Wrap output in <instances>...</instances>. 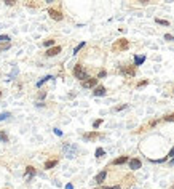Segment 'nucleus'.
Returning a JSON list of instances; mask_svg holds the SVG:
<instances>
[{
    "label": "nucleus",
    "mask_w": 174,
    "mask_h": 189,
    "mask_svg": "<svg viewBox=\"0 0 174 189\" xmlns=\"http://www.w3.org/2000/svg\"><path fill=\"white\" fill-rule=\"evenodd\" d=\"M128 48H130V40H126V38H120V40H117L114 45H112V51L120 53V51L128 50Z\"/></svg>",
    "instance_id": "obj_1"
},
{
    "label": "nucleus",
    "mask_w": 174,
    "mask_h": 189,
    "mask_svg": "<svg viewBox=\"0 0 174 189\" xmlns=\"http://www.w3.org/2000/svg\"><path fill=\"white\" fill-rule=\"evenodd\" d=\"M74 75L77 77L78 80H82V82H85L86 79H89V77H88V72H86V69L83 68L82 64H77L75 68H74Z\"/></svg>",
    "instance_id": "obj_2"
},
{
    "label": "nucleus",
    "mask_w": 174,
    "mask_h": 189,
    "mask_svg": "<svg viewBox=\"0 0 174 189\" xmlns=\"http://www.w3.org/2000/svg\"><path fill=\"white\" fill-rule=\"evenodd\" d=\"M64 152L67 157H75V154L78 152V146H75V144H64Z\"/></svg>",
    "instance_id": "obj_3"
},
{
    "label": "nucleus",
    "mask_w": 174,
    "mask_h": 189,
    "mask_svg": "<svg viewBox=\"0 0 174 189\" xmlns=\"http://www.w3.org/2000/svg\"><path fill=\"white\" fill-rule=\"evenodd\" d=\"M118 71H120V74L126 75V77H134L136 75V68H134V66H121Z\"/></svg>",
    "instance_id": "obj_4"
},
{
    "label": "nucleus",
    "mask_w": 174,
    "mask_h": 189,
    "mask_svg": "<svg viewBox=\"0 0 174 189\" xmlns=\"http://www.w3.org/2000/svg\"><path fill=\"white\" fill-rule=\"evenodd\" d=\"M48 15H50V18L54 19V21H63V13L59 12V10H56V8H50L48 10Z\"/></svg>",
    "instance_id": "obj_5"
},
{
    "label": "nucleus",
    "mask_w": 174,
    "mask_h": 189,
    "mask_svg": "<svg viewBox=\"0 0 174 189\" xmlns=\"http://www.w3.org/2000/svg\"><path fill=\"white\" fill-rule=\"evenodd\" d=\"M96 85H98V77H89V79H86L85 82H82L83 88H94Z\"/></svg>",
    "instance_id": "obj_6"
},
{
    "label": "nucleus",
    "mask_w": 174,
    "mask_h": 189,
    "mask_svg": "<svg viewBox=\"0 0 174 189\" xmlns=\"http://www.w3.org/2000/svg\"><path fill=\"white\" fill-rule=\"evenodd\" d=\"M96 138H102V135L98 131H89V133H83V140L85 141H93L96 140Z\"/></svg>",
    "instance_id": "obj_7"
},
{
    "label": "nucleus",
    "mask_w": 174,
    "mask_h": 189,
    "mask_svg": "<svg viewBox=\"0 0 174 189\" xmlns=\"http://www.w3.org/2000/svg\"><path fill=\"white\" fill-rule=\"evenodd\" d=\"M61 50H63L61 47H51V48H48V50H47V53H45V55L51 58V56H56V55H59V53H61Z\"/></svg>",
    "instance_id": "obj_8"
},
{
    "label": "nucleus",
    "mask_w": 174,
    "mask_h": 189,
    "mask_svg": "<svg viewBox=\"0 0 174 189\" xmlns=\"http://www.w3.org/2000/svg\"><path fill=\"white\" fill-rule=\"evenodd\" d=\"M105 176H107V171L102 170V171H99V173L96 175V178H94V181L98 183V184H102V183L105 181Z\"/></svg>",
    "instance_id": "obj_9"
},
{
    "label": "nucleus",
    "mask_w": 174,
    "mask_h": 189,
    "mask_svg": "<svg viewBox=\"0 0 174 189\" xmlns=\"http://www.w3.org/2000/svg\"><path fill=\"white\" fill-rule=\"evenodd\" d=\"M35 173H37V171H35V168H34V167H27V168H26V178H27V181H29V180H32V178L34 176H35Z\"/></svg>",
    "instance_id": "obj_10"
},
{
    "label": "nucleus",
    "mask_w": 174,
    "mask_h": 189,
    "mask_svg": "<svg viewBox=\"0 0 174 189\" xmlns=\"http://www.w3.org/2000/svg\"><path fill=\"white\" fill-rule=\"evenodd\" d=\"M141 160H139V159H131L130 160V168L131 170H137V168H141Z\"/></svg>",
    "instance_id": "obj_11"
},
{
    "label": "nucleus",
    "mask_w": 174,
    "mask_h": 189,
    "mask_svg": "<svg viewBox=\"0 0 174 189\" xmlns=\"http://www.w3.org/2000/svg\"><path fill=\"white\" fill-rule=\"evenodd\" d=\"M93 94H94V96H104V94H105V88L104 87H96V88H94V91H93Z\"/></svg>",
    "instance_id": "obj_12"
},
{
    "label": "nucleus",
    "mask_w": 174,
    "mask_h": 189,
    "mask_svg": "<svg viewBox=\"0 0 174 189\" xmlns=\"http://www.w3.org/2000/svg\"><path fill=\"white\" fill-rule=\"evenodd\" d=\"M56 164H58V159L47 160V162H45V168H47V170H50V168H53V167H56Z\"/></svg>",
    "instance_id": "obj_13"
},
{
    "label": "nucleus",
    "mask_w": 174,
    "mask_h": 189,
    "mask_svg": "<svg viewBox=\"0 0 174 189\" xmlns=\"http://www.w3.org/2000/svg\"><path fill=\"white\" fill-rule=\"evenodd\" d=\"M125 162H128V157H126V155H121V157L115 159L112 164H114V165H121V164H125Z\"/></svg>",
    "instance_id": "obj_14"
},
{
    "label": "nucleus",
    "mask_w": 174,
    "mask_h": 189,
    "mask_svg": "<svg viewBox=\"0 0 174 189\" xmlns=\"http://www.w3.org/2000/svg\"><path fill=\"white\" fill-rule=\"evenodd\" d=\"M144 61H145V56H144V55H142V56H139V55H137V56H134V66H141Z\"/></svg>",
    "instance_id": "obj_15"
},
{
    "label": "nucleus",
    "mask_w": 174,
    "mask_h": 189,
    "mask_svg": "<svg viewBox=\"0 0 174 189\" xmlns=\"http://www.w3.org/2000/svg\"><path fill=\"white\" fill-rule=\"evenodd\" d=\"M50 79H53V75H45V77H43V79H42V80H38V82H37V87H38V88H40V87L43 85V83H45V82H48Z\"/></svg>",
    "instance_id": "obj_16"
},
{
    "label": "nucleus",
    "mask_w": 174,
    "mask_h": 189,
    "mask_svg": "<svg viewBox=\"0 0 174 189\" xmlns=\"http://www.w3.org/2000/svg\"><path fill=\"white\" fill-rule=\"evenodd\" d=\"M104 154H105V151H104L102 148H98V149H96V157H98V159H101Z\"/></svg>",
    "instance_id": "obj_17"
},
{
    "label": "nucleus",
    "mask_w": 174,
    "mask_h": 189,
    "mask_svg": "<svg viewBox=\"0 0 174 189\" xmlns=\"http://www.w3.org/2000/svg\"><path fill=\"white\" fill-rule=\"evenodd\" d=\"M10 47H11V43H0V51H7Z\"/></svg>",
    "instance_id": "obj_18"
},
{
    "label": "nucleus",
    "mask_w": 174,
    "mask_h": 189,
    "mask_svg": "<svg viewBox=\"0 0 174 189\" xmlns=\"http://www.w3.org/2000/svg\"><path fill=\"white\" fill-rule=\"evenodd\" d=\"M8 117H11L10 112H2V114H0V122H2V120H7Z\"/></svg>",
    "instance_id": "obj_19"
},
{
    "label": "nucleus",
    "mask_w": 174,
    "mask_h": 189,
    "mask_svg": "<svg viewBox=\"0 0 174 189\" xmlns=\"http://www.w3.org/2000/svg\"><path fill=\"white\" fill-rule=\"evenodd\" d=\"M83 47H85V42H82V43H78V45L75 47V50H74V55H77V53H78V51H80V50H82Z\"/></svg>",
    "instance_id": "obj_20"
},
{
    "label": "nucleus",
    "mask_w": 174,
    "mask_h": 189,
    "mask_svg": "<svg viewBox=\"0 0 174 189\" xmlns=\"http://www.w3.org/2000/svg\"><path fill=\"white\" fill-rule=\"evenodd\" d=\"M0 43H10V37L8 35H0Z\"/></svg>",
    "instance_id": "obj_21"
},
{
    "label": "nucleus",
    "mask_w": 174,
    "mask_h": 189,
    "mask_svg": "<svg viewBox=\"0 0 174 189\" xmlns=\"http://www.w3.org/2000/svg\"><path fill=\"white\" fill-rule=\"evenodd\" d=\"M166 122H174V112L172 114H168V115H165V117H163Z\"/></svg>",
    "instance_id": "obj_22"
},
{
    "label": "nucleus",
    "mask_w": 174,
    "mask_h": 189,
    "mask_svg": "<svg viewBox=\"0 0 174 189\" xmlns=\"http://www.w3.org/2000/svg\"><path fill=\"white\" fill-rule=\"evenodd\" d=\"M43 45L45 47H51V45H54V40H53V38H48V40L43 42Z\"/></svg>",
    "instance_id": "obj_23"
},
{
    "label": "nucleus",
    "mask_w": 174,
    "mask_h": 189,
    "mask_svg": "<svg viewBox=\"0 0 174 189\" xmlns=\"http://www.w3.org/2000/svg\"><path fill=\"white\" fill-rule=\"evenodd\" d=\"M155 23H158V24H161V26H169V23H168V21H165V19H158V18L155 19Z\"/></svg>",
    "instance_id": "obj_24"
},
{
    "label": "nucleus",
    "mask_w": 174,
    "mask_h": 189,
    "mask_svg": "<svg viewBox=\"0 0 174 189\" xmlns=\"http://www.w3.org/2000/svg\"><path fill=\"white\" fill-rule=\"evenodd\" d=\"M0 141H3V143H7V141H8V136L5 135L3 131H0Z\"/></svg>",
    "instance_id": "obj_25"
},
{
    "label": "nucleus",
    "mask_w": 174,
    "mask_h": 189,
    "mask_svg": "<svg viewBox=\"0 0 174 189\" xmlns=\"http://www.w3.org/2000/svg\"><path fill=\"white\" fill-rule=\"evenodd\" d=\"M121 109H126V104H121V106L114 108V112H117V111H121Z\"/></svg>",
    "instance_id": "obj_26"
},
{
    "label": "nucleus",
    "mask_w": 174,
    "mask_h": 189,
    "mask_svg": "<svg viewBox=\"0 0 174 189\" xmlns=\"http://www.w3.org/2000/svg\"><path fill=\"white\" fill-rule=\"evenodd\" d=\"M107 75V72L105 71H99V74H98V79H102V77H105Z\"/></svg>",
    "instance_id": "obj_27"
},
{
    "label": "nucleus",
    "mask_w": 174,
    "mask_h": 189,
    "mask_svg": "<svg viewBox=\"0 0 174 189\" xmlns=\"http://www.w3.org/2000/svg\"><path fill=\"white\" fill-rule=\"evenodd\" d=\"M101 124H102V119H98V120H96V122H94V124H93V127H94V128H98V127H99Z\"/></svg>",
    "instance_id": "obj_28"
},
{
    "label": "nucleus",
    "mask_w": 174,
    "mask_h": 189,
    "mask_svg": "<svg viewBox=\"0 0 174 189\" xmlns=\"http://www.w3.org/2000/svg\"><path fill=\"white\" fill-rule=\"evenodd\" d=\"M165 38H166V40H169V42H174V35H171V34H166Z\"/></svg>",
    "instance_id": "obj_29"
},
{
    "label": "nucleus",
    "mask_w": 174,
    "mask_h": 189,
    "mask_svg": "<svg viewBox=\"0 0 174 189\" xmlns=\"http://www.w3.org/2000/svg\"><path fill=\"white\" fill-rule=\"evenodd\" d=\"M54 135H58V136H63V131H61L59 128H54Z\"/></svg>",
    "instance_id": "obj_30"
},
{
    "label": "nucleus",
    "mask_w": 174,
    "mask_h": 189,
    "mask_svg": "<svg viewBox=\"0 0 174 189\" xmlns=\"http://www.w3.org/2000/svg\"><path fill=\"white\" fill-rule=\"evenodd\" d=\"M104 189H120V186H104Z\"/></svg>",
    "instance_id": "obj_31"
},
{
    "label": "nucleus",
    "mask_w": 174,
    "mask_h": 189,
    "mask_svg": "<svg viewBox=\"0 0 174 189\" xmlns=\"http://www.w3.org/2000/svg\"><path fill=\"white\" fill-rule=\"evenodd\" d=\"M144 85H147V80H142V82L137 83V87H144Z\"/></svg>",
    "instance_id": "obj_32"
},
{
    "label": "nucleus",
    "mask_w": 174,
    "mask_h": 189,
    "mask_svg": "<svg viewBox=\"0 0 174 189\" xmlns=\"http://www.w3.org/2000/svg\"><path fill=\"white\" fill-rule=\"evenodd\" d=\"M5 3H7V5H10V7H11V5H14L16 2H13V0H5Z\"/></svg>",
    "instance_id": "obj_33"
},
{
    "label": "nucleus",
    "mask_w": 174,
    "mask_h": 189,
    "mask_svg": "<svg viewBox=\"0 0 174 189\" xmlns=\"http://www.w3.org/2000/svg\"><path fill=\"white\" fill-rule=\"evenodd\" d=\"M168 157H174V148H172L171 151H169V154H168Z\"/></svg>",
    "instance_id": "obj_34"
},
{
    "label": "nucleus",
    "mask_w": 174,
    "mask_h": 189,
    "mask_svg": "<svg viewBox=\"0 0 174 189\" xmlns=\"http://www.w3.org/2000/svg\"><path fill=\"white\" fill-rule=\"evenodd\" d=\"M45 94H47V93H45V91H42L40 94H38V98H40V99H43V98H45Z\"/></svg>",
    "instance_id": "obj_35"
},
{
    "label": "nucleus",
    "mask_w": 174,
    "mask_h": 189,
    "mask_svg": "<svg viewBox=\"0 0 174 189\" xmlns=\"http://www.w3.org/2000/svg\"><path fill=\"white\" fill-rule=\"evenodd\" d=\"M66 189H74V186H72L70 183H69V184H66Z\"/></svg>",
    "instance_id": "obj_36"
},
{
    "label": "nucleus",
    "mask_w": 174,
    "mask_h": 189,
    "mask_svg": "<svg viewBox=\"0 0 174 189\" xmlns=\"http://www.w3.org/2000/svg\"><path fill=\"white\" fill-rule=\"evenodd\" d=\"M169 165H174V159H171V162H169Z\"/></svg>",
    "instance_id": "obj_37"
},
{
    "label": "nucleus",
    "mask_w": 174,
    "mask_h": 189,
    "mask_svg": "<svg viewBox=\"0 0 174 189\" xmlns=\"http://www.w3.org/2000/svg\"><path fill=\"white\" fill-rule=\"evenodd\" d=\"M0 96H2V91H0Z\"/></svg>",
    "instance_id": "obj_38"
}]
</instances>
